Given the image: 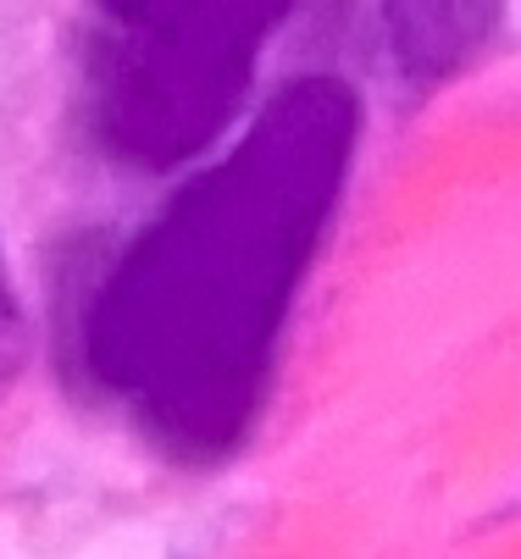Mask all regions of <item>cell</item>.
<instances>
[{"mask_svg": "<svg viewBox=\"0 0 521 559\" xmlns=\"http://www.w3.org/2000/svg\"><path fill=\"white\" fill-rule=\"evenodd\" d=\"M355 144L344 78H288L72 305L84 382L167 454L211 465L256 432Z\"/></svg>", "mask_w": 521, "mask_h": 559, "instance_id": "cell-1", "label": "cell"}, {"mask_svg": "<svg viewBox=\"0 0 521 559\" xmlns=\"http://www.w3.org/2000/svg\"><path fill=\"white\" fill-rule=\"evenodd\" d=\"M300 0H133L95 17L84 56L90 139L128 173H178L234 128L272 34Z\"/></svg>", "mask_w": 521, "mask_h": 559, "instance_id": "cell-2", "label": "cell"}, {"mask_svg": "<svg viewBox=\"0 0 521 559\" xmlns=\"http://www.w3.org/2000/svg\"><path fill=\"white\" fill-rule=\"evenodd\" d=\"M505 0H383V50L411 90H443L499 39Z\"/></svg>", "mask_w": 521, "mask_h": 559, "instance_id": "cell-3", "label": "cell"}, {"mask_svg": "<svg viewBox=\"0 0 521 559\" xmlns=\"http://www.w3.org/2000/svg\"><path fill=\"white\" fill-rule=\"evenodd\" d=\"M23 360H28V310H23V294H17L7 255H0V399L17 382Z\"/></svg>", "mask_w": 521, "mask_h": 559, "instance_id": "cell-4", "label": "cell"}]
</instances>
